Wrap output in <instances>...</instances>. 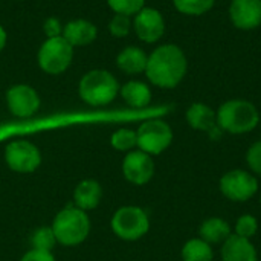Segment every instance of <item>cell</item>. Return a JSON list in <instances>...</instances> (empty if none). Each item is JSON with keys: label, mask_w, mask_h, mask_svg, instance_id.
<instances>
[{"label": "cell", "mask_w": 261, "mask_h": 261, "mask_svg": "<svg viewBox=\"0 0 261 261\" xmlns=\"http://www.w3.org/2000/svg\"><path fill=\"white\" fill-rule=\"evenodd\" d=\"M188 72V58L184 49L174 43H165L153 49L148 55L145 75L159 89L177 87Z\"/></svg>", "instance_id": "6da1fadb"}, {"label": "cell", "mask_w": 261, "mask_h": 261, "mask_svg": "<svg viewBox=\"0 0 261 261\" xmlns=\"http://www.w3.org/2000/svg\"><path fill=\"white\" fill-rule=\"evenodd\" d=\"M217 122L225 133L245 135L260 124V112L248 99H228L217 110Z\"/></svg>", "instance_id": "7a4b0ae2"}, {"label": "cell", "mask_w": 261, "mask_h": 261, "mask_svg": "<svg viewBox=\"0 0 261 261\" xmlns=\"http://www.w3.org/2000/svg\"><path fill=\"white\" fill-rule=\"evenodd\" d=\"M119 83L113 73L106 69L89 70L78 84L80 98L93 107H101L110 104L119 93Z\"/></svg>", "instance_id": "3957f363"}, {"label": "cell", "mask_w": 261, "mask_h": 261, "mask_svg": "<svg viewBox=\"0 0 261 261\" xmlns=\"http://www.w3.org/2000/svg\"><path fill=\"white\" fill-rule=\"evenodd\" d=\"M50 228L57 243L63 246H78L89 237L90 219L86 211L76 206H66L55 216Z\"/></svg>", "instance_id": "277c9868"}, {"label": "cell", "mask_w": 261, "mask_h": 261, "mask_svg": "<svg viewBox=\"0 0 261 261\" xmlns=\"http://www.w3.org/2000/svg\"><path fill=\"white\" fill-rule=\"evenodd\" d=\"M110 226L113 234L121 240L136 242L148 232L150 219L142 208L130 205L115 211Z\"/></svg>", "instance_id": "5b68a950"}, {"label": "cell", "mask_w": 261, "mask_h": 261, "mask_svg": "<svg viewBox=\"0 0 261 261\" xmlns=\"http://www.w3.org/2000/svg\"><path fill=\"white\" fill-rule=\"evenodd\" d=\"M73 60V47L63 38H46L37 54L40 69L47 75H61L69 69Z\"/></svg>", "instance_id": "8992f818"}, {"label": "cell", "mask_w": 261, "mask_h": 261, "mask_svg": "<svg viewBox=\"0 0 261 261\" xmlns=\"http://www.w3.org/2000/svg\"><path fill=\"white\" fill-rule=\"evenodd\" d=\"M138 148L150 156L164 153L173 142V130L161 118H148L136 130Z\"/></svg>", "instance_id": "52a82bcc"}, {"label": "cell", "mask_w": 261, "mask_h": 261, "mask_svg": "<svg viewBox=\"0 0 261 261\" xmlns=\"http://www.w3.org/2000/svg\"><path fill=\"white\" fill-rule=\"evenodd\" d=\"M5 162L8 168L15 173H34L41 164V153L38 147L29 141H12L5 148Z\"/></svg>", "instance_id": "ba28073f"}, {"label": "cell", "mask_w": 261, "mask_h": 261, "mask_svg": "<svg viewBox=\"0 0 261 261\" xmlns=\"http://www.w3.org/2000/svg\"><path fill=\"white\" fill-rule=\"evenodd\" d=\"M220 191L231 202H248L258 191V180L249 171L231 170L220 179Z\"/></svg>", "instance_id": "9c48e42d"}, {"label": "cell", "mask_w": 261, "mask_h": 261, "mask_svg": "<svg viewBox=\"0 0 261 261\" xmlns=\"http://www.w3.org/2000/svg\"><path fill=\"white\" fill-rule=\"evenodd\" d=\"M167 24L161 11L151 6H144L133 17V31L138 38L147 44L158 43L165 34Z\"/></svg>", "instance_id": "30bf717a"}, {"label": "cell", "mask_w": 261, "mask_h": 261, "mask_svg": "<svg viewBox=\"0 0 261 261\" xmlns=\"http://www.w3.org/2000/svg\"><path fill=\"white\" fill-rule=\"evenodd\" d=\"M38 92L28 84H15L6 92V104L9 112L17 118H29L40 109Z\"/></svg>", "instance_id": "8fae6325"}, {"label": "cell", "mask_w": 261, "mask_h": 261, "mask_svg": "<svg viewBox=\"0 0 261 261\" xmlns=\"http://www.w3.org/2000/svg\"><path fill=\"white\" fill-rule=\"evenodd\" d=\"M122 174L133 185H145L154 176L153 158L144 151L132 150L122 161Z\"/></svg>", "instance_id": "7c38bea8"}, {"label": "cell", "mask_w": 261, "mask_h": 261, "mask_svg": "<svg viewBox=\"0 0 261 261\" xmlns=\"http://www.w3.org/2000/svg\"><path fill=\"white\" fill-rule=\"evenodd\" d=\"M185 119L193 130L205 132L213 141H219L223 135L217 122V112L205 102H193L185 113Z\"/></svg>", "instance_id": "4fadbf2b"}, {"label": "cell", "mask_w": 261, "mask_h": 261, "mask_svg": "<svg viewBox=\"0 0 261 261\" xmlns=\"http://www.w3.org/2000/svg\"><path fill=\"white\" fill-rule=\"evenodd\" d=\"M229 20L240 31H254L261 26V0H231Z\"/></svg>", "instance_id": "5bb4252c"}, {"label": "cell", "mask_w": 261, "mask_h": 261, "mask_svg": "<svg viewBox=\"0 0 261 261\" xmlns=\"http://www.w3.org/2000/svg\"><path fill=\"white\" fill-rule=\"evenodd\" d=\"M61 37L72 46H86L90 44L96 40L98 37V29L96 26L86 18H76L70 20L63 26V34Z\"/></svg>", "instance_id": "9a60e30c"}, {"label": "cell", "mask_w": 261, "mask_h": 261, "mask_svg": "<svg viewBox=\"0 0 261 261\" xmlns=\"http://www.w3.org/2000/svg\"><path fill=\"white\" fill-rule=\"evenodd\" d=\"M223 261H258L257 249L251 240L231 234L222 245Z\"/></svg>", "instance_id": "2e32d148"}, {"label": "cell", "mask_w": 261, "mask_h": 261, "mask_svg": "<svg viewBox=\"0 0 261 261\" xmlns=\"http://www.w3.org/2000/svg\"><path fill=\"white\" fill-rule=\"evenodd\" d=\"M101 199H102V188H101L99 182H96L93 179L81 180L73 191L75 206L86 213L90 210H95L99 205Z\"/></svg>", "instance_id": "e0dca14e"}, {"label": "cell", "mask_w": 261, "mask_h": 261, "mask_svg": "<svg viewBox=\"0 0 261 261\" xmlns=\"http://www.w3.org/2000/svg\"><path fill=\"white\" fill-rule=\"evenodd\" d=\"M148 55L138 46L124 47L116 57V66L127 75H139L145 72Z\"/></svg>", "instance_id": "ac0fdd59"}, {"label": "cell", "mask_w": 261, "mask_h": 261, "mask_svg": "<svg viewBox=\"0 0 261 261\" xmlns=\"http://www.w3.org/2000/svg\"><path fill=\"white\" fill-rule=\"evenodd\" d=\"M119 95L132 109H147L151 102V89L147 83L139 80H132L119 89Z\"/></svg>", "instance_id": "d6986e66"}, {"label": "cell", "mask_w": 261, "mask_h": 261, "mask_svg": "<svg viewBox=\"0 0 261 261\" xmlns=\"http://www.w3.org/2000/svg\"><path fill=\"white\" fill-rule=\"evenodd\" d=\"M232 234V229L229 223L220 217H210L202 222L199 228V239L210 245L223 243L226 239H229Z\"/></svg>", "instance_id": "ffe728a7"}, {"label": "cell", "mask_w": 261, "mask_h": 261, "mask_svg": "<svg viewBox=\"0 0 261 261\" xmlns=\"http://www.w3.org/2000/svg\"><path fill=\"white\" fill-rule=\"evenodd\" d=\"M214 251L210 243L202 239H191L182 248V260L184 261H213Z\"/></svg>", "instance_id": "44dd1931"}, {"label": "cell", "mask_w": 261, "mask_h": 261, "mask_svg": "<svg viewBox=\"0 0 261 261\" xmlns=\"http://www.w3.org/2000/svg\"><path fill=\"white\" fill-rule=\"evenodd\" d=\"M217 0H173L177 12L188 17H200L208 14Z\"/></svg>", "instance_id": "7402d4cb"}, {"label": "cell", "mask_w": 261, "mask_h": 261, "mask_svg": "<svg viewBox=\"0 0 261 261\" xmlns=\"http://www.w3.org/2000/svg\"><path fill=\"white\" fill-rule=\"evenodd\" d=\"M110 145L118 151H132L138 147L136 130L132 128H119L110 136Z\"/></svg>", "instance_id": "603a6c76"}, {"label": "cell", "mask_w": 261, "mask_h": 261, "mask_svg": "<svg viewBox=\"0 0 261 261\" xmlns=\"http://www.w3.org/2000/svg\"><path fill=\"white\" fill-rule=\"evenodd\" d=\"M31 245H32V249L52 252V249L57 245V239H55V234H54L52 228L50 226L38 228L31 237Z\"/></svg>", "instance_id": "cb8c5ba5"}, {"label": "cell", "mask_w": 261, "mask_h": 261, "mask_svg": "<svg viewBox=\"0 0 261 261\" xmlns=\"http://www.w3.org/2000/svg\"><path fill=\"white\" fill-rule=\"evenodd\" d=\"M133 29V20L128 15L124 14H115L112 20L109 21V31L115 38H124L127 37Z\"/></svg>", "instance_id": "d4e9b609"}, {"label": "cell", "mask_w": 261, "mask_h": 261, "mask_svg": "<svg viewBox=\"0 0 261 261\" xmlns=\"http://www.w3.org/2000/svg\"><path fill=\"white\" fill-rule=\"evenodd\" d=\"M107 5L115 14L135 17L145 6V0H107Z\"/></svg>", "instance_id": "484cf974"}, {"label": "cell", "mask_w": 261, "mask_h": 261, "mask_svg": "<svg viewBox=\"0 0 261 261\" xmlns=\"http://www.w3.org/2000/svg\"><path fill=\"white\" fill-rule=\"evenodd\" d=\"M234 231H236V236L251 240L258 231V220L251 214H245L237 219Z\"/></svg>", "instance_id": "4316f807"}, {"label": "cell", "mask_w": 261, "mask_h": 261, "mask_svg": "<svg viewBox=\"0 0 261 261\" xmlns=\"http://www.w3.org/2000/svg\"><path fill=\"white\" fill-rule=\"evenodd\" d=\"M246 164L252 173L261 176V141L252 144L246 153Z\"/></svg>", "instance_id": "83f0119b"}, {"label": "cell", "mask_w": 261, "mask_h": 261, "mask_svg": "<svg viewBox=\"0 0 261 261\" xmlns=\"http://www.w3.org/2000/svg\"><path fill=\"white\" fill-rule=\"evenodd\" d=\"M43 31L46 34L47 38H54V37H61L63 34V24L58 18L55 17H49L46 18L44 24H43Z\"/></svg>", "instance_id": "f1b7e54d"}, {"label": "cell", "mask_w": 261, "mask_h": 261, "mask_svg": "<svg viewBox=\"0 0 261 261\" xmlns=\"http://www.w3.org/2000/svg\"><path fill=\"white\" fill-rule=\"evenodd\" d=\"M20 261H55V257L52 255V252L29 249L28 252H24V255L20 258Z\"/></svg>", "instance_id": "f546056e"}, {"label": "cell", "mask_w": 261, "mask_h": 261, "mask_svg": "<svg viewBox=\"0 0 261 261\" xmlns=\"http://www.w3.org/2000/svg\"><path fill=\"white\" fill-rule=\"evenodd\" d=\"M6 41H8V35H6V31H5V28L0 24V52L5 49V46H6Z\"/></svg>", "instance_id": "4dcf8cb0"}, {"label": "cell", "mask_w": 261, "mask_h": 261, "mask_svg": "<svg viewBox=\"0 0 261 261\" xmlns=\"http://www.w3.org/2000/svg\"><path fill=\"white\" fill-rule=\"evenodd\" d=\"M260 203H261V196H260Z\"/></svg>", "instance_id": "1f68e13d"}]
</instances>
